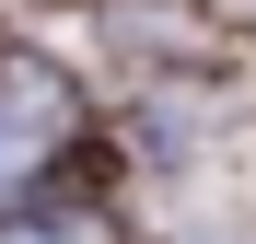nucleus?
I'll return each mask as SVG.
<instances>
[{"instance_id": "obj_1", "label": "nucleus", "mask_w": 256, "mask_h": 244, "mask_svg": "<svg viewBox=\"0 0 256 244\" xmlns=\"http://www.w3.org/2000/svg\"><path fill=\"white\" fill-rule=\"evenodd\" d=\"M70 128H82L70 81H58V70H35V58H0V198L47 175V163L70 151Z\"/></svg>"}, {"instance_id": "obj_2", "label": "nucleus", "mask_w": 256, "mask_h": 244, "mask_svg": "<svg viewBox=\"0 0 256 244\" xmlns=\"http://www.w3.org/2000/svg\"><path fill=\"white\" fill-rule=\"evenodd\" d=\"M0 244H116L105 210H24V221H0Z\"/></svg>"}]
</instances>
